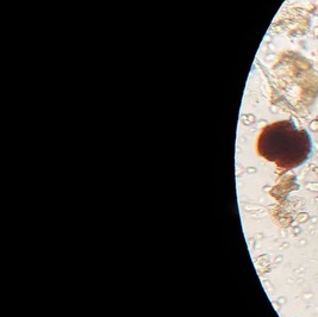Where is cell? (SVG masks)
I'll use <instances>...</instances> for the list:
<instances>
[{"instance_id":"6da1fadb","label":"cell","mask_w":318,"mask_h":317,"mask_svg":"<svg viewBox=\"0 0 318 317\" xmlns=\"http://www.w3.org/2000/svg\"><path fill=\"white\" fill-rule=\"evenodd\" d=\"M259 153L282 168H293L305 162L311 153L310 136L292 122H278L266 127L258 142Z\"/></svg>"}]
</instances>
